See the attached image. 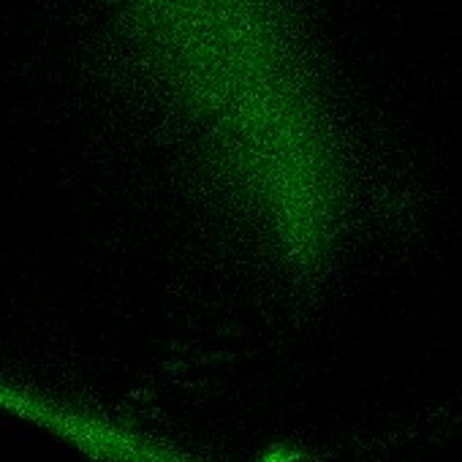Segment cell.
Instances as JSON below:
<instances>
[{
	"instance_id": "6da1fadb",
	"label": "cell",
	"mask_w": 462,
	"mask_h": 462,
	"mask_svg": "<svg viewBox=\"0 0 462 462\" xmlns=\"http://www.w3.org/2000/svg\"><path fill=\"white\" fill-rule=\"evenodd\" d=\"M0 411L36 424L39 430L50 432L66 446H79L90 430V416L85 411L71 408V405L66 408L63 402L39 397L28 389H17L6 381H0Z\"/></svg>"
}]
</instances>
